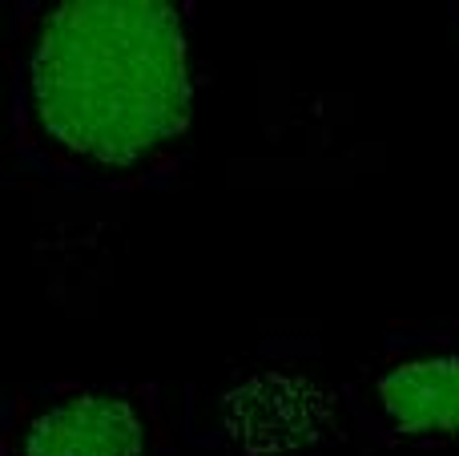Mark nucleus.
Masks as SVG:
<instances>
[{
  "mask_svg": "<svg viewBox=\"0 0 459 456\" xmlns=\"http://www.w3.org/2000/svg\"><path fill=\"white\" fill-rule=\"evenodd\" d=\"M45 129L101 162L158 150L186 126V40L169 0H61L32 65Z\"/></svg>",
  "mask_w": 459,
  "mask_h": 456,
  "instance_id": "nucleus-1",
  "label": "nucleus"
},
{
  "mask_svg": "<svg viewBox=\"0 0 459 456\" xmlns=\"http://www.w3.org/2000/svg\"><path fill=\"white\" fill-rule=\"evenodd\" d=\"M137 412L117 396H77L48 408L24 436L21 456H142Z\"/></svg>",
  "mask_w": 459,
  "mask_h": 456,
  "instance_id": "nucleus-2",
  "label": "nucleus"
},
{
  "mask_svg": "<svg viewBox=\"0 0 459 456\" xmlns=\"http://www.w3.org/2000/svg\"><path fill=\"white\" fill-rule=\"evenodd\" d=\"M379 396L407 433H459V360L399 364L383 376Z\"/></svg>",
  "mask_w": 459,
  "mask_h": 456,
  "instance_id": "nucleus-3",
  "label": "nucleus"
}]
</instances>
